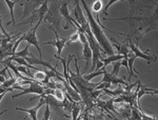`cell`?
<instances>
[{"instance_id":"6da1fadb","label":"cell","mask_w":158,"mask_h":120,"mask_svg":"<svg viewBox=\"0 0 158 120\" xmlns=\"http://www.w3.org/2000/svg\"><path fill=\"white\" fill-rule=\"evenodd\" d=\"M157 16H158V9L154 11L153 14L149 15H130L124 18L118 19H110V20H117V21H127L130 25V33L128 35V39H135L138 47L140 40L143 36L152 31L157 30ZM109 21V20H106Z\"/></svg>"},{"instance_id":"7a4b0ae2","label":"cell","mask_w":158,"mask_h":120,"mask_svg":"<svg viewBox=\"0 0 158 120\" xmlns=\"http://www.w3.org/2000/svg\"><path fill=\"white\" fill-rule=\"evenodd\" d=\"M81 3H82V6L83 9H85V11L86 13V16H88V22H89V25H90V29H91V32L92 34H93L94 38H95V40L98 42V44L100 45V48H102L103 53L109 56H112L114 55V50H113V47H112V44L110 43L109 39L106 38V34L103 33V29L104 30H108L110 31L108 27H104L103 25H100L98 24V22L96 21L95 19H94L93 17V14H92V11L90 9H89L88 4H86V2L85 0H82V1H80ZM110 32H112V31H110Z\"/></svg>"},{"instance_id":"3957f363","label":"cell","mask_w":158,"mask_h":120,"mask_svg":"<svg viewBox=\"0 0 158 120\" xmlns=\"http://www.w3.org/2000/svg\"><path fill=\"white\" fill-rule=\"evenodd\" d=\"M60 4L61 1H52L51 6H49L48 13L44 16V21L47 22L50 29L59 32L60 21H61V15H60Z\"/></svg>"},{"instance_id":"277c9868","label":"cell","mask_w":158,"mask_h":120,"mask_svg":"<svg viewBox=\"0 0 158 120\" xmlns=\"http://www.w3.org/2000/svg\"><path fill=\"white\" fill-rule=\"evenodd\" d=\"M40 23H41V22H37L34 27H32L29 32L23 34V36H20L19 39L15 41L14 47H13V56H14V54L16 53V50H17V48H18V45L20 44V43H21L22 41H27L29 44L34 45V47L37 48L38 53H39V59H42V52H41V48H40V47H39V41H38L37 36H36L37 29L40 25Z\"/></svg>"},{"instance_id":"5b68a950","label":"cell","mask_w":158,"mask_h":120,"mask_svg":"<svg viewBox=\"0 0 158 120\" xmlns=\"http://www.w3.org/2000/svg\"><path fill=\"white\" fill-rule=\"evenodd\" d=\"M49 2L48 0H44L43 3L40 6L38 9L35 10L33 12V14L27 18V20L21 22V23H17V25H23V24H33V22L35 20H37V22H42V19L44 18L45 14L48 13V10H49Z\"/></svg>"},{"instance_id":"8992f818","label":"cell","mask_w":158,"mask_h":120,"mask_svg":"<svg viewBox=\"0 0 158 120\" xmlns=\"http://www.w3.org/2000/svg\"><path fill=\"white\" fill-rule=\"evenodd\" d=\"M128 40V42H129V44H128V47L130 50L132 51V53L134 54L135 56V58H141V59H143V60H146L147 62H148V64H151L152 62H155V61H157V57L156 56H153L151 55L149 53V50L147 51L146 53H143L142 51H140L138 47H137L135 43L132 41L131 39H128L127 38L126 39V41Z\"/></svg>"},{"instance_id":"52a82bcc","label":"cell","mask_w":158,"mask_h":120,"mask_svg":"<svg viewBox=\"0 0 158 120\" xmlns=\"http://www.w3.org/2000/svg\"><path fill=\"white\" fill-rule=\"evenodd\" d=\"M51 31H53V33L55 34L56 36V40L55 41H49V42H44L43 44L44 45H53V47L56 48V50H57V52H56V55H55V58L56 59H58V61H59L60 59V55H61V52H62L63 48L67 45V42H68V38H59V36H58V32H56V31L52 30L51 29Z\"/></svg>"},{"instance_id":"ba28073f","label":"cell","mask_w":158,"mask_h":120,"mask_svg":"<svg viewBox=\"0 0 158 120\" xmlns=\"http://www.w3.org/2000/svg\"><path fill=\"white\" fill-rule=\"evenodd\" d=\"M60 15L62 18L65 19L67 21V24L63 27L64 30H68L70 27H73V29H76L75 25H74V20L73 17L70 15V12H69V7H68V1H61V4H60Z\"/></svg>"},{"instance_id":"9c48e42d","label":"cell","mask_w":158,"mask_h":120,"mask_svg":"<svg viewBox=\"0 0 158 120\" xmlns=\"http://www.w3.org/2000/svg\"><path fill=\"white\" fill-rule=\"evenodd\" d=\"M20 2L24 6V11L23 14H22L23 18L24 17L31 16L33 14V12L43 3V1H41V0H27V1H20Z\"/></svg>"},{"instance_id":"30bf717a","label":"cell","mask_w":158,"mask_h":120,"mask_svg":"<svg viewBox=\"0 0 158 120\" xmlns=\"http://www.w3.org/2000/svg\"><path fill=\"white\" fill-rule=\"evenodd\" d=\"M44 92V86L41 85L39 82H32L30 84V86H27V89L23 88L21 93L17 94V95H13L12 98H16V97H19V96H22V95H25V94H37V95H41Z\"/></svg>"},{"instance_id":"8fae6325","label":"cell","mask_w":158,"mask_h":120,"mask_svg":"<svg viewBox=\"0 0 158 120\" xmlns=\"http://www.w3.org/2000/svg\"><path fill=\"white\" fill-rule=\"evenodd\" d=\"M74 15L76 17V22L80 25L81 29L85 30V27H89L88 20L85 18V15H83L82 9L80 6V1H75V10H74Z\"/></svg>"},{"instance_id":"7c38bea8","label":"cell","mask_w":158,"mask_h":120,"mask_svg":"<svg viewBox=\"0 0 158 120\" xmlns=\"http://www.w3.org/2000/svg\"><path fill=\"white\" fill-rule=\"evenodd\" d=\"M101 82H108L111 83V85H123L127 86L129 82H127L123 78H119L118 76H114L111 73H109L108 71H106L103 74V78L101 80Z\"/></svg>"},{"instance_id":"4fadbf2b","label":"cell","mask_w":158,"mask_h":120,"mask_svg":"<svg viewBox=\"0 0 158 120\" xmlns=\"http://www.w3.org/2000/svg\"><path fill=\"white\" fill-rule=\"evenodd\" d=\"M101 112L102 111L99 108L94 106L93 109L89 110V111L82 114V119L81 120H104L103 114Z\"/></svg>"},{"instance_id":"5bb4252c","label":"cell","mask_w":158,"mask_h":120,"mask_svg":"<svg viewBox=\"0 0 158 120\" xmlns=\"http://www.w3.org/2000/svg\"><path fill=\"white\" fill-rule=\"evenodd\" d=\"M114 109L116 110L117 114L120 115L122 118L128 120L131 117V111L132 106L130 104H127L126 102H121V103H114Z\"/></svg>"},{"instance_id":"9a60e30c","label":"cell","mask_w":158,"mask_h":120,"mask_svg":"<svg viewBox=\"0 0 158 120\" xmlns=\"http://www.w3.org/2000/svg\"><path fill=\"white\" fill-rule=\"evenodd\" d=\"M39 98H40L39 102H38V104H37L36 106H34V108L27 109V110L21 109V108H16V110H17V111H21V112H25V113H27V114H29V116H30L33 120H38V119H37V112H38V110L41 108L43 104H45L44 99H43L42 97H39Z\"/></svg>"},{"instance_id":"2e32d148","label":"cell","mask_w":158,"mask_h":120,"mask_svg":"<svg viewBox=\"0 0 158 120\" xmlns=\"http://www.w3.org/2000/svg\"><path fill=\"white\" fill-rule=\"evenodd\" d=\"M112 41L114 42V44H112V47L114 45V47L116 48V50L118 51V55L123 56V58L128 57V54L131 52V50L129 48L128 44H124V42H122V43L118 42L115 38H112Z\"/></svg>"},{"instance_id":"e0dca14e","label":"cell","mask_w":158,"mask_h":120,"mask_svg":"<svg viewBox=\"0 0 158 120\" xmlns=\"http://www.w3.org/2000/svg\"><path fill=\"white\" fill-rule=\"evenodd\" d=\"M123 59V56H121V55H112V56H108V57L106 58H102L101 57L100 60L101 62H102V68H101V70L102 71H106V66H108L110 63H113V62H116V61H120V60H122Z\"/></svg>"},{"instance_id":"ac0fdd59","label":"cell","mask_w":158,"mask_h":120,"mask_svg":"<svg viewBox=\"0 0 158 120\" xmlns=\"http://www.w3.org/2000/svg\"><path fill=\"white\" fill-rule=\"evenodd\" d=\"M82 57H81V59H83L85 61V70H88L89 68V62L92 61V50L90 48V45H89V42H86L83 44V52H82Z\"/></svg>"},{"instance_id":"d6986e66","label":"cell","mask_w":158,"mask_h":120,"mask_svg":"<svg viewBox=\"0 0 158 120\" xmlns=\"http://www.w3.org/2000/svg\"><path fill=\"white\" fill-rule=\"evenodd\" d=\"M4 2L6 3L7 7L10 9V14H11V21L7 22V25L9 24H13L14 27H16V21H15V17H14V6L17 4V2H20V1H11V0H4Z\"/></svg>"},{"instance_id":"ffe728a7","label":"cell","mask_w":158,"mask_h":120,"mask_svg":"<svg viewBox=\"0 0 158 120\" xmlns=\"http://www.w3.org/2000/svg\"><path fill=\"white\" fill-rule=\"evenodd\" d=\"M102 93L106 94V95H111V96H120L121 94L124 93V88L123 85H119L118 88H116L113 91L109 90V89H104V90H102Z\"/></svg>"},{"instance_id":"44dd1931","label":"cell","mask_w":158,"mask_h":120,"mask_svg":"<svg viewBox=\"0 0 158 120\" xmlns=\"http://www.w3.org/2000/svg\"><path fill=\"white\" fill-rule=\"evenodd\" d=\"M9 74H10V76H11V78H10V79H6V80L4 81V83H2L1 85H0L1 88H3V89H11L12 86L17 82V79H16V78H14V76H12V75H11V73H10V72H9Z\"/></svg>"},{"instance_id":"7402d4cb","label":"cell","mask_w":158,"mask_h":120,"mask_svg":"<svg viewBox=\"0 0 158 120\" xmlns=\"http://www.w3.org/2000/svg\"><path fill=\"white\" fill-rule=\"evenodd\" d=\"M106 71H102V70L94 71V72H92L91 74H88V75H85V76H83V78H85V80H86V81H91L93 78H95V77H98V76L103 75Z\"/></svg>"},{"instance_id":"603a6c76","label":"cell","mask_w":158,"mask_h":120,"mask_svg":"<svg viewBox=\"0 0 158 120\" xmlns=\"http://www.w3.org/2000/svg\"><path fill=\"white\" fill-rule=\"evenodd\" d=\"M29 47L30 45L27 44V47H25L23 50L20 51V52H16L14 54V56H16V57H20V58H27V57H32V54L29 53Z\"/></svg>"},{"instance_id":"cb8c5ba5","label":"cell","mask_w":158,"mask_h":120,"mask_svg":"<svg viewBox=\"0 0 158 120\" xmlns=\"http://www.w3.org/2000/svg\"><path fill=\"white\" fill-rule=\"evenodd\" d=\"M101 6H102V2L100 1V0H97V1H95V3L93 4V7H92V10H93V12L96 13V18L98 20V24L99 23V12L101 11ZM102 25V24H100Z\"/></svg>"},{"instance_id":"d4e9b609","label":"cell","mask_w":158,"mask_h":120,"mask_svg":"<svg viewBox=\"0 0 158 120\" xmlns=\"http://www.w3.org/2000/svg\"><path fill=\"white\" fill-rule=\"evenodd\" d=\"M79 103H80V102H77V104L74 106V109L72 110V112H71V113H72V120H77L79 115H80L81 110H80V106H79Z\"/></svg>"},{"instance_id":"484cf974","label":"cell","mask_w":158,"mask_h":120,"mask_svg":"<svg viewBox=\"0 0 158 120\" xmlns=\"http://www.w3.org/2000/svg\"><path fill=\"white\" fill-rule=\"evenodd\" d=\"M121 61V60H120ZM120 61H116V62H113V71H112V75L114 76H118V73H119V70H120V66H121V63Z\"/></svg>"},{"instance_id":"4316f807","label":"cell","mask_w":158,"mask_h":120,"mask_svg":"<svg viewBox=\"0 0 158 120\" xmlns=\"http://www.w3.org/2000/svg\"><path fill=\"white\" fill-rule=\"evenodd\" d=\"M50 117H51L50 104L45 102V111H44V115H43V120H50Z\"/></svg>"},{"instance_id":"83f0119b","label":"cell","mask_w":158,"mask_h":120,"mask_svg":"<svg viewBox=\"0 0 158 120\" xmlns=\"http://www.w3.org/2000/svg\"><path fill=\"white\" fill-rule=\"evenodd\" d=\"M79 40V35H78V33L76 32L75 34H73L72 36H71L70 38L68 39V42H67V44H70V43H73V42H76V41H78Z\"/></svg>"},{"instance_id":"f1b7e54d","label":"cell","mask_w":158,"mask_h":120,"mask_svg":"<svg viewBox=\"0 0 158 120\" xmlns=\"http://www.w3.org/2000/svg\"><path fill=\"white\" fill-rule=\"evenodd\" d=\"M115 2H118V0H110L108 3H106V6H104V9H103V11H102V12H103V14L106 15V16L108 15V10H109V7L111 6L113 3H115Z\"/></svg>"},{"instance_id":"f546056e","label":"cell","mask_w":158,"mask_h":120,"mask_svg":"<svg viewBox=\"0 0 158 120\" xmlns=\"http://www.w3.org/2000/svg\"><path fill=\"white\" fill-rule=\"evenodd\" d=\"M0 30H1V33H2V34H3L6 37H11V35H10V34H7V33H6V31L4 30L3 25H2V18H1V16H0Z\"/></svg>"},{"instance_id":"4dcf8cb0","label":"cell","mask_w":158,"mask_h":120,"mask_svg":"<svg viewBox=\"0 0 158 120\" xmlns=\"http://www.w3.org/2000/svg\"><path fill=\"white\" fill-rule=\"evenodd\" d=\"M7 68H7V66L6 65L3 68H2L1 71H0V76H2V77H4L6 79V77H7V75H6V71H7Z\"/></svg>"},{"instance_id":"1f68e13d","label":"cell","mask_w":158,"mask_h":120,"mask_svg":"<svg viewBox=\"0 0 158 120\" xmlns=\"http://www.w3.org/2000/svg\"><path fill=\"white\" fill-rule=\"evenodd\" d=\"M12 91H14L12 88L11 89H3L0 86V95H1V94H6L7 92H12Z\"/></svg>"},{"instance_id":"d6a6232c","label":"cell","mask_w":158,"mask_h":120,"mask_svg":"<svg viewBox=\"0 0 158 120\" xmlns=\"http://www.w3.org/2000/svg\"><path fill=\"white\" fill-rule=\"evenodd\" d=\"M3 38H6V36H4V35L2 34L1 32H0V40H1V39H3Z\"/></svg>"},{"instance_id":"836d02e7","label":"cell","mask_w":158,"mask_h":120,"mask_svg":"<svg viewBox=\"0 0 158 120\" xmlns=\"http://www.w3.org/2000/svg\"><path fill=\"white\" fill-rule=\"evenodd\" d=\"M4 95H6V94H1V95H0V101H1V99L3 98V96H4Z\"/></svg>"},{"instance_id":"e575fe53","label":"cell","mask_w":158,"mask_h":120,"mask_svg":"<svg viewBox=\"0 0 158 120\" xmlns=\"http://www.w3.org/2000/svg\"><path fill=\"white\" fill-rule=\"evenodd\" d=\"M112 119H113V120H119L118 118H116V117H115V116H114V117H113V118H112Z\"/></svg>"}]
</instances>
